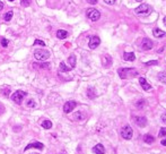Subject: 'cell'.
Here are the masks:
<instances>
[{"label": "cell", "instance_id": "cell-1", "mask_svg": "<svg viewBox=\"0 0 166 154\" xmlns=\"http://www.w3.org/2000/svg\"><path fill=\"white\" fill-rule=\"evenodd\" d=\"M117 74L122 79H128V78L138 76V72L135 68H120L117 70Z\"/></svg>", "mask_w": 166, "mask_h": 154}, {"label": "cell", "instance_id": "cell-2", "mask_svg": "<svg viewBox=\"0 0 166 154\" xmlns=\"http://www.w3.org/2000/svg\"><path fill=\"white\" fill-rule=\"evenodd\" d=\"M135 13L139 16H148L152 14V7L147 3H141L139 7L135 9Z\"/></svg>", "mask_w": 166, "mask_h": 154}, {"label": "cell", "instance_id": "cell-3", "mask_svg": "<svg viewBox=\"0 0 166 154\" xmlns=\"http://www.w3.org/2000/svg\"><path fill=\"white\" fill-rule=\"evenodd\" d=\"M34 58L38 61H44L46 59L50 58V52L48 50H43V49H38L34 51Z\"/></svg>", "mask_w": 166, "mask_h": 154}, {"label": "cell", "instance_id": "cell-4", "mask_svg": "<svg viewBox=\"0 0 166 154\" xmlns=\"http://www.w3.org/2000/svg\"><path fill=\"white\" fill-rule=\"evenodd\" d=\"M26 95H27V93L24 92V91H16L12 95V100L15 103H17V104H20V103L23 102V99L25 98Z\"/></svg>", "mask_w": 166, "mask_h": 154}, {"label": "cell", "instance_id": "cell-5", "mask_svg": "<svg viewBox=\"0 0 166 154\" xmlns=\"http://www.w3.org/2000/svg\"><path fill=\"white\" fill-rule=\"evenodd\" d=\"M87 17L89 18L92 22H96V21L100 19L101 14L95 8H89V9H87Z\"/></svg>", "mask_w": 166, "mask_h": 154}, {"label": "cell", "instance_id": "cell-6", "mask_svg": "<svg viewBox=\"0 0 166 154\" xmlns=\"http://www.w3.org/2000/svg\"><path fill=\"white\" fill-rule=\"evenodd\" d=\"M132 135H133V130H132V128L129 125H126L123 128L121 129V136L124 140H131Z\"/></svg>", "mask_w": 166, "mask_h": 154}, {"label": "cell", "instance_id": "cell-7", "mask_svg": "<svg viewBox=\"0 0 166 154\" xmlns=\"http://www.w3.org/2000/svg\"><path fill=\"white\" fill-rule=\"evenodd\" d=\"M77 103L75 101H68L64 103V113H70L75 108H76Z\"/></svg>", "mask_w": 166, "mask_h": 154}, {"label": "cell", "instance_id": "cell-8", "mask_svg": "<svg viewBox=\"0 0 166 154\" xmlns=\"http://www.w3.org/2000/svg\"><path fill=\"white\" fill-rule=\"evenodd\" d=\"M100 43H101V38H98V36H96V35H94V36L90 38L88 47H89L90 49H96L100 45Z\"/></svg>", "mask_w": 166, "mask_h": 154}, {"label": "cell", "instance_id": "cell-9", "mask_svg": "<svg viewBox=\"0 0 166 154\" xmlns=\"http://www.w3.org/2000/svg\"><path fill=\"white\" fill-rule=\"evenodd\" d=\"M153 45H154V43L150 38H145L142 40V42H141V49H142V50H150V49L153 48Z\"/></svg>", "mask_w": 166, "mask_h": 154}, {"label": "cell", "instance_id": "cell-10", "mask_svg": "<svg viewBox=\"0 0 166 154\" xmlns=\"http://www.w3.org/2000/svg\"><path fill=\"white\" fill-rule=\"evenodd\" d=\"M135 122H136V125H138L139 127H145V126L147 125V119H146V117L138 116V117H135Z\"/></svg>", "mask_w": 166, "mask_h": 154}, {"label": "cell", "instance_id": "cell-11", "mask_svg": "<svg viewBox=\"0 0 166 154\" xmlns=\"http://www.w3.org/2000/svg\"><path fill=\"white\" fill-rule=\"evenodd\" d=\"M29 148H38V150H43V148H44V145H43L42 143H40V142H34V143H31V144H28V145L26 146L25 151L29 150Z\"/></svg>", "mask_w": 166, "mask_h": 154}, {"label": "cell", "instance_id": "cell-12", "mask_svg": "<svg viewBox=\"0 0 166 154\" xmlns=\"http://www.w3.org/2000/svg\"><path fill=\"white\" fill-rule=\"evenodd\" d=\"M139 83H140L141 87H142L145 91H149L150 89H152L150 84H148V83H147V80H146V78H145V77H140V78H139Z\"/></svg>", "mask_w": 166, "mask_h": 154}, {"label": "cell", "instance_id": "cell-13", "mask_svg": "<svg viewBox=\"0 0 166 154\" xmlns=\"http://www.w3.org/2000/svg\"><path fill=\"white\" fill-rule=\"evenodd\" d=\"M93 152L95 154H104L105 153V148L102 144H97L93 147Z\"/></svg>", "mask_w": 166, "mask_h": 154}, {"label": "cell", "instance_id": "cell-14", "mask_svg": "<svg viewBox=\"0 0 166 154\" xmlns=\"http://www.w3.org/2000/svg\"><path fill=\"white\" fill-rule=\"evenodd\" d=\"M123 59H124L126 61H135L136 56H135L133 52H124V53H123Z\"/></svg>", "mask_w": 166, "mask_h": 154}, {"label": "cell", "instance_id": "cell-15", "mask_svg": "<svg viewBox=\"0 0 166 154\" xmlns=\"http://www.w3.org/2000/svg\"><path fill=\"white\" fill-rule=\"evenodd\" d=\"M153 35L155 38H164L166 35V33L164 31L159 30V28H154L153 30Z\"/></svg>", "mask_w": 166, "mask_h": 154}, {"label": "cell", "instance_id": "cell-16", "mask_svg": "<svg viewBox=\"0 0 166 154\" xmlns=\"http://www.w3.org/2000/svg\"><path fill=\"white\" fill-rule=\"evenodd\" d=\"M68 36V32L64 31V30H58L57 31V38H60V40H64Z\"/></svg>", "mask_w": 166, "mask_h": 154}, {"label": "cell", "instance_id": "cell-17", "mask_svg": "<svg viewBox=\"0 0 166 154\" xmlns=\"http://www.w3.org/2000/svg\"><path fill=\"white\" fill-rule=\"evenodd\" d=\"M103 60V65H104V67H110L111 66V64H112V59H111V57L110 56H104L102 58Z\"/></svg>", "mask_w": 166, "mask_h": 154}, {"label": "cell", "instance_id": "cell-18", "mask_svg": "<svg viewBox=\"0 0 166 154\" xmlns=\"http://www.w3.org/2000/svg\"><path fill=\"white\" fill-rule=\"evenodd\" d=\"M68 63L70 65V68H75L76 67V56L75 54H71L69 58H68Z\"/></svg>", "mask_w": 166, "mask_h": 154}, {"label": "cell", "instance_id": "cell-19", "mask_svg": "<svg viewBox=\"0 0 166 154\" xmlns=\"http://www.w3.org/2000/svg\"><path fill=\"white\" fill-rule=\"evenodd\" d=\"M1 93H2V95H5L6 98H8V96L10 95V86H7V85L2 86V87H1Z\"/></svg>", "mask_w": 166, "mask_h": 154}, {"label": "cell", "instance_id": "cell-20", "mask_svg": "<svg viewBox=\"0 0 166 154\" xmlns=\"http://www.w3.org/2000/svg\"><path fill=\"white\" fill-rule=\"evenodd\" d=\"M143 142L147 143V144H152V143L155 142V138H154L150 134H146V135L143 136Z\"/></svg>", "mask_w": 166, "mask_h": 154}, {"label": "cell", "instance_id": "cell-21", "mask_svg": "<svg viewBox=\"0 0 166 154\" xmlns=\"http://www.w3.org/2000/svg\"><path fill=\"white\" fill-rule=\"evenodd\" d=\"M33 67L34 68H38V69H45V68H49L50 67V64L49 63H43V64H33Z\"/></svg>", "mask_w": 166, "mask_h": 154}, {"label": "cell", "instance_id": "cell-22", "mask_svg": "<svg viewBox=\"0 0 166 154\" xmlns=\"http://www.w3.org/2000/svg\"><path fill=\"white\" fill-rule=\"evenodd\" d=\"M59 68H60V72H64V73H67V72H70V70H71V68H70V67H68L67 65L64 64V61H62V63H60Z\"/></svg>", "mask_w": 166, "mask_h": 154}, {"label": "cell", "instance_id": "cell-23", "mask_svg": "<svg viewBox=\"0 0 166 154\" xmlns=\"http://www.w3.org/2000/svg\"><path fill=\"white\" fill-rule=\"evenodd\" d=\"M13 16H14V12L13 10H9L8 13H6L3 15V19H5L6 22H9V21L13 18Z\"/></svg>", "mask_w": 166, "mask_h": 154}, {"label": "cell", "instance_id": "cell-24", "mask_svg": "<svg viewBox=\"0 0 166 154\" xmlns=\"http://www.w3.org/2000/svg\"><path fill=\"white\" fill-rule=\"evenodd\" d=\"M42 127L45 129H50L52 128V122L50 120H44L43 122H42Z\"/></svg>", "mask_w": 166, "mask_h": 154}, {"label": "cell", "instance_id": "cell-25", "mask_svg": "<svg viewBox=\"0 0 166 154\" xmlns=\"http://www.w3.org/2000/svg\"><path fill=\"white\" fill-rule=\"evenodd\" d=\"M0 44H1V47L7 48V47H8V44H9V41H8L6 38H0Z\"/></svg>", "mask_w": 166, "mask_h": 154}, {"label": "cell", "instance_id": "cell-26", "mask_svg": "<svg viewBox=\"0 0 166 154\" xmlns=\"http://www.w3.org/2000/svg\"><path fill=\"white\" fill-rule=\"evenodd\" d=\"M87 95H88V98L89 99H94L95 98V95H96V93H95V91H94V89H88L87 90Z\"/></svg>", "mask_w": 166, "mask_h": 154}, {"label": "cell", "instance_id": "cell-27", "mask_svg": "<svg viewBox=\"0 0 166 154\" xmlns=\"http://www.w3.org/2000/svg\"><path fill=\"white\" fill-rule=\"evenodd\" d=\"M158 79H159L162 83H165L166 84V73H161V74H158Z\"/></svg>", "mask_w": 166, "mask_h": 154}, {"label": "cell", "instance_id": "cell-28", "mask_svg": "<svg viewBox=\"0 0 166 154\" xmlns=\"http://www.w3.org/2000/svg\"><path fill=\"white\" fill-rule=\"evenodd\" d=\"M84 117H83V113L81 112H76V113H74V120H81Z\"/></svg>", "mask_w": 166, "mask_h": 154}, {"label": "cell", "instance_id": "cell-29", "mask_svg": "<svg viewBox=\"0 0 166 154\" xmlns=\"http://www.w3.org/2000/svg\"><path fill=\"white\" fill-rule=\"evenodd\" d=\"M26 105L28 107V108H35L36 107V103L34 100H28L27 102H26Z\"/></svg>", "mask_w": 166, "mask_h": 154}, {"label": "cell", "instance_id": "cell-30", "mask_svg": "<svg viewBox=\"0 0 166 154\" xmlns=\"http://www.w3.org/2000/svg\"><path fill=\"white\" fill-rule=\"evenodd\" d=\"M31 1H32V0H20V5H22L23 7H28V6L31 5Z\"/></svg>", "mask_w": 166, "mask_h": 154}, {"label": "cell", "instance_id": "cell-31", "mask_svg": "<svg viewBox=\"0 0 166 154\" xmlns=\"http://www.w3.org/2000/svg\"><path fill=\"white\" fill-rule=\"evenodd\" d=\"M34 45H42V47H45V43H44L42 40H35V41H34Z\"/></svg>", "mask_w": 166, "mask_h": 154}, {"label": "cell", "instance_id": "cell-32", "mask_svg": "<svg viewBox=\"0 0 166 154\" xmlns=\"http://www.w3.org/2000/svg\"><path fill=\"white\" fill-rule=\"evenodd\" d=\"M159 136H161V137L166 136V128H161V130H159Z\"/></svg>", "mask_w": 166, "mask_h": 154}, {"label": "cell", "instance_id": "cell-33", "mask_svg": "<svg viewBox=\"0 0 166 154\" xmlns=\"http://www.w3.org/2000/svg\"><path fill=\"white\" fill-rule=\"evenodd\" d=\"M143 104H145V101H143V100H139V101L137 102V104H136V105H137V108H139V109H140V108H142V107H143Z\"/></svg>", "mask_w": 166, "mask_h": 154}, {"label": "cell", "instance_id": "cell-34", "mask_svg": "<svg viewBox=\"0 0 166 154\" xmlns=\"http://www.w3.org/2000/svg\"><path fill=\"white\" fill-rule=\"evenodd\" d=\"M158 63L156 61V60H153V61H148V63H146L147 66H152V65H157Z\"/></svg>", "mask_w": 166, "mask_h": 154}, {"label": "cell", "instance_id": "cell-35", "mask_svg": "<svg viewBox=\"0 0 166 154\" xmlns=\"http://www.w3.org/2000/svg\"><path fill=\"white\" fill-rule=\"evenodd\" d=\"M3 112H5V107H3V104L0 103V115H2Z\"/></svg>", "mask_w": 166, "mask_h": 154}, {"label": "cell", "instance_id": "cell-36", "mask_svg": "<svg viewBox=\"0 0 166 154\" xmlns=\"http://www.w3.org/2000/svg\"><path fill=\"white\" fill-rule=\"evenodd\" d=\"M104 1H105L107 5H113V3H114L116 0H104Z\"/></svg>", "mask_w": 166, "mask_h": 154}, {"label": "cell", "instance_id": "cell-37", "mask_svg": "<svg viewBox=\"0 0 166 154\" xmlns=\"http://www.w3.org/2000/svg\"><path fill=\"white\" fill-rule=\"evenodd\" d=\"M87 2L90 3V5H95V3L97 2V0H87Z\"/></svg>", "mask_w": 166, "mask_h": 154}, {"label": "cell", "instance_id": "cell-38", "mask_svg": "<svg viewBox=\"0 0 166 154\" xmlns=\"http://www.w3.org/2000/svg\"><path fill=\"white\" fill-rule=\"evenodd\" d=\"M162 120H163V122H165V124H166V112L162 116Z\"/></svg>", "mask_w": 166, "mask_h": 154}, {"label": "cell", "instance_id": "cell-39", "mask_svg": "<svg viewBox=\"0 0 166 154\" xmlns=\"http://www.w3.org/2000/svg\"><path fill=\"white\" fill-rule=\"evenodd\" d=\"M2 9H3V3H2V1L0 0V12H1Z\"/></svg>", "mask_w": 166, "mask_h": 154}, {"label": "cell", "instance_id": "cell-40", "mask_svg": "<svg viewBox=\"0 0 166 154\" xmlns=\"http://www.w3.org/2000/svg\"><path fill=\"white\" fill-rule=\"evenodd\" d=\"M162 143V145H164V146H166V140H163V141L161 142Z\"/></svg>", "mask_w": 166, "mask_h": 154}, {"label": "cell", "instance_id": "cell-41", "mask_svg": "<svg viewBox=\"0 0 166 154\" xmlns=\"http://www.w3.org/2000/svg\"><path fill=\"white\" fill-rule=\"evenodd\" d=\"M164 24H165V26H166V17L164 18Z\"/></svg>", "mask_w": 166, "mask_h": 154}, {"label": "cell", "instance_id": "cell-42", "mask_svg": "<svg viewBox=\"0 0 166 154\" xmlns=\"http://www.w3.org/2000/svg\"><path fill=\"white\" fill-rule=\"evenodd\" d=\"M9 1H15V0H9Z\"/></svg>", "mask_w": 166, "mask_h": 154}, {"label": "cell", "instance_id": "cell-43", "mask_svg": "<svg viewBox=\"0 0 166 154\" xmlns=\"http://www.w3.org/2000/svg\"><path fill=\"white\" fill-rule=\"evenodd\" d=\"M137 1H142V0H137Z\"/></svg>", "mask_w": 166, "mask_h": 154}]
</instances>
